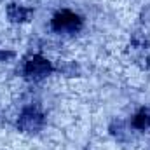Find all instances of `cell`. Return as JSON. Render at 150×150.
Returning a JSON list of instances; mask_svg holds the SVG:
<instances>
[{"mask_svg": "<svg viewBox=\"0 0 150 150\" xmlns=\"http://www.w3.org/2000/svg\"><path fill=\"white\" fill-rule=\"evenodd\" d=\"M82 26V19L79 16H75L70 11H63L58 12L52 18V28L56 32H75Z\"/></svg>", "mask_w": 150, "mask_h": 150, "instance_id": "obj_1", "label": "cell"}, {"mask_svg": "<svg viewBox=\"0 0 150 150\" xmlns=\"http://www.w3.org/2000/svg\"><path fill=\"white\" fill-rule=\"evenodd\" d=\"M51 70H52L51 63L47 59H44L42 56L30 58L26 61V65H25V74H26L28 79H42V77H45V75L49 74Z\"/></svg>", "mask_w": 150, "mask_h": 150, "instance_id": "obj_2", "label": "cell"}, {"mask_svg": "<svg viewBox=\"0 0 150 150\" xmlns=\"http://www.w3.org/2000/svg\"><path fill=\"white\" fill-rule=\"evenodd\" d=\"M18 126L26 131V133H33V131H38L40 126H42V115L37 112V110H25L23 115L19 117V122Z\"/></svg>", "mask_w": 150, "mask_h": 150, "instance_id": "obj_3", "label": "cell"}, {"mask_svg": "<svg viewBox=\"0 0 150 150\" xmlns=\"http://www.w3.org/2000/svg\"><path fill=\"white\" fill-rule=\"evenodd\" d=\"M7 12H9V18L12 21H25L28 18V14H30V11H26V9H23V7H19L16 4H12Z\"/></svg>", "mask_w": 150, "mask_h": 150, "instance_id": "obj_4", "label": "cell"}, {"mask_svg": "<svg viewBox=\"0 0 150 150\" xmlns=\"http://www.w3.org/2000/svg\"><path fill=\"white\" fill-rule=\"evenodd\" d=\"M133 124H134L138 129H145V127H150V112H147V110H142V112H140L138 115H136V117H134Z\"/></svg>", "mask_w": 150, "mask_h": 150, "instance_id": "obj_5", "label": "cell"}]
</instances>
